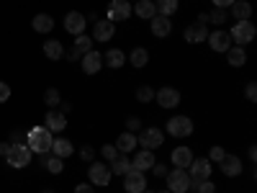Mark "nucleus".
I'll return each instance as SVG.
<instances>
[{"label": "nucleus", "mask_w": 257, "mask_h": 193, "mask_svg": "<svg viewBox=\"0 0 257 193\" xmlns=\"http://www.w3.org/2000/svg\"><path fill=\"white\" fill-rule=\"evenodd\" d=\"M52 142H54V134L49 132L47 126H34L31 132L26 134V147L36 155H47L52 152Z\"/></svg>", "instance_id": "f257e3e1"}, {"label": "nucleus", "mask_w": 257, "mask_h": 193, "mask_svg": "<svg viewBox=\"0 0 257 193\" xmlns=\"http://www.w3.org/2000/svg\"><path fill=\"white\" fill-rule=\"evenodd\" d=\"M34 152L24 144V142H11V149H8V155H6V162L11 167H26L31 162Z\"/></svg>", "instance_id": "f03ea898"}, {"label": "nucleus", "mask_w": 257, "mask_h": 193, "mask_svg": "<svg viewBox=\"0 0 257 193\" xmlns=\"http://www.w3.org/2000/svg\"><path fill=\"white\" fill-rule=\"evenodd\" d=\"M254 34H257V29H254L252 21H237V24L229 29V36H231V41H234L237 47L249 44V41L254 39Z\"/></svg>", "instance_id": "7ed1b4c3"}, {"label": "nucleus", "mask_w": 257, "mask_h": 193, "mask_svg": "<svg viewBox=\"0 0 257 193\" xmlns=\"http://www.w3.org/2000/svg\"><path fill=\"white\" fill-rule=\"evenodd\" d=\"M165 180H167V190L170 193H185V190H190V175H188V170H183V167L170 170V173L165 175Z\"/></svg>", "instance_id": "20e7f679"}, {"label": "nucleus", "mask_w": 257, "mask_h": 193, "mask_svg": "<svg viewBox=\"0 0 257 193\" xmlns=\"http://www.w3.org/2000/svg\"><path fill=\"white\" fill-rule=\"evenodd\" d=\"M167 134L175 137V139L190 137L193 134V121L188 116H170L167 119Z\"/></svg>", "instance_id": "39448f33"}, {"label": "nucleus", "mask_w": 257, "mask_h": 193, "mask_svg": "<svg viewBox=\"0 0 257 193\" xmlns=\"http://www.w3.org/2000/svg\"><path fill=\"white\" fill-rule=\"evenodd\" d=\"M137 142H139L142 149H157V147L165 142V134H162V129L149 126V129H142V132H139Z\"/></svg>", "instance_id": "423d86ee"}, {"label": "nucleus", "mask_w": 257, "mask_h": 193, "mask_svg": "<svg viewBox=\"0 0 257 193\" xmlns=\"http://www.w3.org/2000/svg\"><path fill=\"white\" fill-rule=\"evenodd\" d=\"M111 170H108V165H103V162H90V170H88V180H90V185H100V188H105L111 183Z\"/></svg>", "instance_id": "0eeeda50"}, {"label": "nucleus", "mask_w": 257, "mask_h": 193, "mask_svg": "<svg viewBox=\"0 0 257 193\" xmlns=\"http://www.w3.org/2000/svg\"><path fill=\"white\" fill-rule=\"evenodd\" d=\"M188 175L190 180H208L211 178V160L208 157H193V162L188 165Z\"/></svg>", "instance_id": "6e6552de"}, {"label": "nucleus", "mask_w": 257, "mask_h": 193, "mask_svg": "<svg viewBox=\"0 0 257 193\" xmlns=\"http://www.w3.org/2000/svg\"><path fill=\"white\" fill-rule=\"evenodd\" d=\"M64 29H67V34H72V36H80V34H85V29H88V18H85L82 13H77V11H70L67 16H64Z\"/></svg>", "instance_id": "1a4fd4ad"}, {"label": "nucleus", "mask_w": 257, "mask_h": 193, "mask_svg": "<svg viewBox=\"0 0 257 193\" xmlns=\"http://www.w3.org/2000/svg\"><path fill=\"white\" fill-rule=\"evenodd\" d=\"M123 188H126V193H144L147 178H144L142 170H128L123 175Z\"/></svg>", "instance_id": "9d476101"}, {"label": "nucleus", "mask_w": 257, "mask_h": 193, "mask_svg": "<svg viewBox=\"0 0 257 193\" xmlns=\"http://www.w3.org/2000/svg\"><path fill=\"white\" fill-rule=\"evenodd\" d=\"M126 18H132V3H128V0H111L108 21L116 24V21H126Z\"/></svg>", "instance_id": "9b49d317"}, {"label": "nucleus", "mask_w": 257, "mask_h": 193, "mask_svg": "<svg viewBox=\"0 0 257 193\" xmlns=\"http://www.w3.org/2000/svg\"><path fill=\"white\" fill-rule=\"evenodd\" d=\"M155 101L160 103V109H175V106H180V90H175V88H160L155 93Z\"/></svg>", "instance_id": "f8f14e48"}, {"label": "nucleus", "mask_w": 257, "mask_h": 193, "mask_svg": "<svg viewBox=\"0 0 257 193\" xmlns=\"http://www.w3.org/2000/svg\"><path fill=\"white\" fill-rule=\"evenodd\" d=\"M113 31H116V24H111L108 18H98L93 24V41H111L113 39Z\"/></svg>", "instance_id": "ddd939ff"}, {"label": "nucleus", "mask_w": 257, "mask_h": 193, "mask_svg": "<svg viewBox=\"0 0 257 193\" xmlns=\"http://www.w3.org/2000/svg\"><path fill=\"white\" fill-rule=\"evenodd\" d=\"M206 41L211 44V49H213V52H226V49L231 47V36H229V31H224V29L211 31Z\"/></svg>", "instance_id": "4468645a"}, {"label": "nucleus", "mask_w": 257, "mask_h": 193, "mask_svg": "<svg viewBox=\"0 0 257 193\" xmlns=\"http://www.w3.org/2000/svg\"><path fill=\"white\" fill-rule=\"evenodd\" d=\"M149 29H152V34L157 39H165V36H170V31H173V21H170L167 16H152L149 18Z\"/></svg>", "instance_id": "2eb2a0df"}, {"label": "nucleus", "mask_w": 257, "mask_h": 193, "mask_svg": "<svg viewBox=\"0 0 257 193\" xmlns=\"http://www.w3.org/2000/svg\"><path fill=\"white\" fill-rule=\"evenodd\" d=\"M82 59V72L85 75H98L100 72V67H103V54H98V52H88V54H82L80 57Z\"/></svg>", "instance_id": "dca6fc26"}, {"label": "nucleus", "mask_w": 257, "mask_h": 193, "mask_svg": "<svg viewBox=\"0 0 257 193\" xmlns=\"http://www.w3.org/2000/svg\"><path fill=\"white\" fill-rule=\"evenodd\" d=\"M183 36H185L188 44H201V41H206V39H208V29H206L203 24H198V21H196V24L185 26Z\"/></svg>", "instance_id": "f3484780"}, {"label": "nucleus", "mask_w": 257, "mask_h": 193, "mask_svg": "<svg viewBox=\"0 0 257 193\" xmlns=\"http://www.w3.org/2000/svg\"><path fill=\"white\" fill-rule=\"evenodd\" d=\"M44 126L49 129L52 134H57V132H64V129H67V116H64V114H59V111H54V109H49V114L44 116Z\"/></svg>", "instance_id": "a211bd4d"}, {"label": "nucleus", "mask_w": 257, "mask_h": 193, "mask_svg": "<svg viewBox=\"0 0 257 193\" xmlns=\"http://www.w3.org/2000/svg\"><path fill=\"white\" fill-rule=\"evenodd\" d=\"M219 165H221V173H224L226 178H237V175H242V160H239L237 155H226Z\"/></svg>", "instance_id": "6ab92c4d"}, {"label": "nucleus", "mask_w": 257, "mask_h": 193, "mask_svg": "<svg viewBox=\"0 0 257 193\" xmlns=\"http://www.w3.org/2000/svg\"><path fill=\"white\" fill-rule=\"evenodd\" d=\"M137 147H139V142H137V134H132V132H121V134H118V139H116V149H118L121 155L134 152Z\"/></svg>", "instance_id": "aec40b11"}, {"label": "nucleus", "mask_w": 257, "mask_h": 193, "mask_svg": "<svg viewBox=\"0 0 257 193\" xmlns=\"http://www.w3.org/2000/svg\"><path fill=\"white\" fill-rule=\"evenodd\" d=\"M155 165V155H152V149H139V155L132 160V170H152Z\"/></svg>", "instance_id": "412c9836"}, {"label": "nucleus", "mask_w": 257, "mask_h": 193, "mask_svg": "<svg viewBox=\"0 0 257 193\" xmlns=\"http://www.w3.org/2000/svg\"><path fill=\"white\" fill-rule=\"evenodd\" d=\"M170 160H173V165H175V167L188 170V165L193 162V152H190V147H175V149H173V155H170Z\"/></svg>", "instance_id": "4be33fe9"}, {"label": "nucleus", "mask_w": 257, "mask_h": 193, "mask_svg": "<svg viewBox=\"0 0 257 193\" xmlns=\"http://www.w3.org/2000/svg\"><path fill=\"white\" fill-rule=\"evenodd\" d=\"M31 29H34L36 34H49V31L54 29V18H52L49 13H36L34 21H31Z\"/></svg>", "instance_id": "5701e85b"}, {"label": "nucleus", "mask_w": 257, "mask_h": 193, "mask_svg": "<svg viewBox=\"0 0 257 193\" xmlns=\"http://www.w3.org/2000/svg\"><path fill=\"white\" fill-rule=\"evenodd\" d=\"M229 16L231 18H237V21H249V16H252V6L247 3V0H234V3L229 6Z\"/></svg>", "instance_id": "b1692460"}, {"label": "nucleus", "mask_w": 257, "mask_h": 193, "mask_svg": "<svg viewBox=\"0 0 257 193\" xmlns=\"http://www.w3.org/2000/svg\"><path fill=\"white\" fill-rule=\"evenodd\" d=\"M132 13L134 16H139V18H152V16H157V11H155V0H137V3L132 6Z\"/></svg>", "instance_id": "393cba45"}, {"label": "nucleus", "mask_w": 257, "mask_h": 193, "mask_svg": "<svg viewBox=\"0 0 257 193\" xmlns=\"http://www.w3.org/2000/svg\"><path fill=\"white\" fill-rule=\"evenodd\" d=\"M123 62H126V54L121 49H108L103 54V64H105V67H111V70H121Z\"/></svg>", "instance_id": "a878e982"}, {"label": "nucleus", "mask_w": 257, "mask_h": 193, "mask_svg": "<svg viewBox=\"0 0 257 193\" xmlns=\"http://www.w3.org/2000/svg\"><path fill=\"white\" fill-rule=\"evenodd\" d=\"M108 170H111V173H116V175H126L128 170H132V160H128L126 155H121V152H118V155L111 160Z\"/></svg>", "instance_id": "bb28decb"}, {"label": "nucleus", "mask_w": 257, "mask_h": 193, "mask_svg": "<svg viewBox=\"0 0 257 193\" xmlns=\"http://www.w3.org/2000/svg\"><path fill=\"white\" fill-rule=\"evenodd\" d=\"M178 8H180V3L178 0H155V11H157V16H175L178 13Z\"/></svg>", "instance_id": "cd10ccee"}, {"label": "nucleus", "mask_w": 257, "mask_h": 193, "mask_svg": "<svg viewBox=\"0 0 257 193\" xmlns=\"http://www.w3.org/2000/svg\"><path fill=\"white\" fill-rule=\"evenodd\" d=\"M224 54H226V59H229V64H231V67H242V64L247 62L244 47H229Z\"/></svg>", "instance_id": "c85d7f7f"}, {"label": "nucleus", "mask_w": 257, "mask_h": 193, "mask_svg": "<svg viewBox=\"0 0 257 193\" xmlns=\"http://www.w3.org/2000/svg\"><path fill=\"white\" fill-rule=\"evenodd\" d=\"M44 54L49 57V59H62L64 57V47H62V41H57V39H47L44 41Z\"/></svg>", "instance_id": "c756f323"}, {"label": "nucleus", "mask_w": 257, "mask_h": 193, "mask_svg": "<svg viewBox=\"0 0 257 193\" xmlns=\"http://www.w3.org/2000/svg\"><path fill=\"white\" fill-rule=\"evenodd\" d=\"M52 152L64 160V157H70V155L75 152V147H72L70 139H54V142H52Z\"/></svg>", "instance_id": "7c9ffc66"}, {"label": "nucleus", "mask_w": 257, "mask_h": 193, "mask_svg": "<svg viewBox=\"0 0 257 193\" xmlns=\"http://www.w3.org/2000/svg\"><path fill=\"white\" fill-rule=\"evenodd\" d=\"M126 59L132 62V64H134L137 70H139V67H144V64L149 62V52H147L144 47H137V49H132V54H128Z\"/></svg>", "instance_id": "2f4dec72"}, {"label": "nucleus", "mask_w": 257, "mask_h": 193, "mask_svg": "<svg viewBox=\"0 0 257 193\" xmlns=\"http://www.w3.org/2000/svg\"><path fill=\"white\" fill-rule=\"evenodd\" d=\"M93 49V36H85V34H80V36H75V52L82 57V54H88Z\"/></svg>", "instance_id": "473e14b6"}, {"label": "nucleus", "mask_w": 257, "mask_h": 193, "mask_svg": "<svg viewBox=\"0 0 257 193\" xmlns=\"http://www.w3.org/2000/svg\"><path fill=\"white\" fill-rule=\"evenodd\" d=\"M226 18H229V13H226V8H213V11L208 13V24H216V26L221 29Z\"/></svg>", "instance_id": "72a5a7b5"}, {"label": "nucleus", "mask_w": 257, "mask_h": 193, "mask_svg": "<svg viewBox=\"0 0 257 193\" xmlns=\"http://www.w3.org/2000/svg\"><path fill=\"white\" fill-rule=\"evenodd\" d=\"M190 188L196 193H216V185L211 180H190Z\"/></svg>", "instance_id": "f704fd0d"}, {"label": "nucleus", "mask_w": 257, "mask_h": 193, "mask_svg": "<svg viewBox=\"0 0 257 193\" xmlns=\"http://www.w3.org/2000/svg\"><path fill=\"white\" fill-rule=\"evenodd\" d=\"M52 175H59L62 170H64V162H62V157H57V155H52V157H47V165H44Z\"/></svg>", "instance_id": "c9c22d12"}, {"label": "nucleus", "mask_w": 257, "mask_h": 193, "mask_svg": "<svg viewBox=\"0 0 257 193\" xmlns=\"http://www.w3.org/2000/svg\"><path fill=\"white\" fill-rule=\"evenodd\" d=\"M44 103L49 106V109H57V106L62 103V95H59V90H57V88H49V90L44 93Z\"/></svg>", "instance_id": "e433bc0d"}, {"label": "nucleus", "mask_w": 257, "mask_h": 193, "mask_svg": "<svg viewBox=\"0 0 257 193\" xmlns=\"http://www.w3.org/2000/svg\"><path fill=\"white\" fill-rule=\"evenodd\" d=\"M137 101H139V103H149V101H155V90L149 88V85H142V88H137Z\"/></svg>", "instance_id": "4c0bfd02"}, {"label": "nucleus", "mask_w": 257, "mask_h": 193, "mask_svg": "<svg viewBox=\"0 0 257 193\" xmlns=\"http://www.w3.org/2000/svg\"><path fill=\"white\" fill-rule=\"evenodd\" d=\"M139 129H142V119H137V116H128V119H126V132L137 134Z\"/></svg>", "instance_id": "58836bf2"}, {"label": "nucleus", "mask_w": 257, "mask_h": 193, "mask_svg": "<svg viewBox=\"0 0 257 193\" xmlns=\"http://www.w3.org/2000/svg\"><path fill=\"white\" fill-rule=\"evenodd\" d=\"M224 157H226L224 147H211V152H208V160H213V162H221Z\"/></svg>", "instance_id": "ea45409f"}, {"label": "nucleus", "mask_w": 257, "mask_h": 193, "mask_svg": "<svg viewBox=\"0 0 257 193\" xmlns=\"http://www.w3.org/2000/svg\"><path fill=\"white\" fill-rule=\"evenodd\" d=\"M100 155H103L105 160H113V157L118 155V149H116V144H105V147H100Z\"/></svg>", "instance_id": "a19ab883"}, {"label": "nucleus", "mask_w": 257, "mask_h": 193, "mask_svg": "<svg viewBox=\"0 0 257 193\" xmlns=\"http://www.w3.org/2000/svg\"><path fill=\"white\" fill-rule=\"evenodd\" d=\"M244 95H247V101H249V103H254V101H257V85H254V82H249L247 88H244Z\"/></svg>", "instance_id": "79ce46f5"}, {"label": "nucleus", "mask_w": 257, "mask_h": 193, "mask_svg": "<svg viewBox=\"0 0 257 193\" xmlns=\"http://www.w3.org/2000/svg\"><path fill=\"white\" fill-rule=\"evenodd\" d=\"M8 98H11V85L0 80V103H6Z\"/></svg>", "instance_id": "37998d69"}, {"label": "nucleus", "mask_w": 257, "mask_h": 193, "mask_svg": "<svg viewBox=\"0 0 257 193\" xmlns=\"http://www.w3.org/2000/svg\"><path fill=\"white\" fill-rule=\"evenodd\" d=\"M152 173H155L157 178H165V175L170 173V170H167V167H165L162 162H155V165H152Z\"/></svg>", "instance_id": "c03bdc74"}, {"label": "nucleus", "mask_w": 257, "mask_h": 193, "mask_svg": "<svg viewBox=\"0 0 257 193\" xmlns=\"http://www.w3.org/2000/svg\"><path fill=\"white\" fill-rule=\"evenodd\" d=\"M80 157H82V160H95V149H93V147H82V149H80Z\"/></svg>", "instance_id": "a18cd8bd"}, {"label": "nucleus", "mask_w": 257, "mask_h": 193, "mask_svg": "<svg viewBox=\"0 0 257 193\" xmlns=\"http://www.w3.org/2000/svg\"><path fill=\"white\" fill-rule=\"evenodd\" d=\"M75 193H95V188L90 183H80V185H75Z\"/></svg>", "instance_id": "49530a36"}, {"label": "nucleus", "mask_w": 257, "mask_h": 193, "mask_svg": "<svg viewBox=\"0 0 257 193\" xmlns=\"http://www.w3.org/2000/svg\"><path fill=\"white\" fill-rule=\"evenodd\" d=\"M211 3L216 6V8H229V6L234 3V0H211Z\"/></svg>", "instance_id": "de8ad7c7"}, {"label": "nucleus", "mask_w": 257, "mask_h": 193, "mask_svg": "<svg viewBox=\"0 0 257 193\" xmlns=\"http://www.w3.org/2000/svg\"><path fill=\"white\" fill-rule=\"evenodd\" d=\"M8 149H11V142H3V144H0V157H6Z\"/></svg>", "instance_id": "09e8293b"}, {"label": "nucleus", "mask_w": 257, "mask_h": 193, "mask_svg": "<svg viewBox=\"0 0 257 193\" xmlns=\"http://www.w3.org/2000/svg\"><path fill=\"white\" fill-rule=\"evenodd\" d=\"M198 24L208 26V13H198Z\"/></svg>", "instance_id": "8fccbe9b"}, {"label": "nucleus", "mask_w": 257, "mask_h": 193, "mask_svg": "<svg viewBox=\"0 0 257 193\" xmlns=\"http://www.w3.org/2000/svg\"><path fill=\"white\" fill-rule=\"evenodd\" d=\"M247 157H249V160H254V157H257V147H254V144L247 149Z\"/></svg>", "instance_id": "3c124183"}, {"label": "nucleus", "mask_w": 257, "mask_h": 193, "mask_svg": "<svg viewBox=\"0 0 257 193\" xmlns=\"http://www.w3.org/2000/svg\"><path fill=\"white\" fill-rule=\"evenodd\" d=\"M67 59H70V62H77V59H80V54H77V52H75V49H72V52H70V54H67Z\"/></svg>", "instance_id": "603ef678"}, {"label": "nucleus", "mask_w": 257, "mask_h": 193, "mask_svg": "<svg viewBox=\"0 0 257 193\" xmlns=\"http://www.w3.org/2000/svg\"><path fill=\"white\" fill-rule=\"evenodd\" d=\"M144 193H155V190H149V188H144Z\"/></svg>", "instance_id": "864d4df0"}, {"label": "nucleus", "mask_w": 257, "mask_h": 193, "mask_svg": "<svg viewBox=\"0 0 257 193\" xmlns=\"http://www.w3.org/2000/svg\"><path fill=\"white\" fill-rule=\"evenodd\" d=\"M41 193H54V190H41Z\"/></svg>", "instance_id": "5fc2aeb1"}, {"label": "nucleus", "mask_w": 257, "mask_h": 193, "mask_svg": "<svg viewBox=\"0 0 257 193\" xmlns=\"http://www.w3.org/2000/svg\"><path fill=\"white\" fill-rule=\"evenodd\" d=\"M160 193H170V190H160Z\"/></svg>", "instance_id": "6e6d98bb"}, {"label": "nucleus", "mask_w": 257, "mask_h": 193, "mask_svg": "<svg viewBox=\"0 0 257 193\" xmlns=\"http://www.w3.org/2000/svg\"><path fill=\"white\" fill-rule=\"evenodd\" d=\"M128 3H132V0H128ZM134 3H137V0H134Z\"/></svg>", "instance_id": "4d7b16f0"}]
</instances>
